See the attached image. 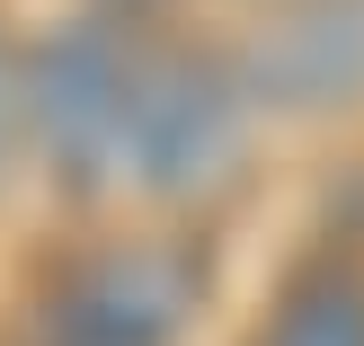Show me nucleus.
<instances>
[{
    "instance_id": "nucleus-1",
    "label": "nucleus",
    "mask_w": 364,
    "mask_h": 346,
    "mask_svg": "<svg viewBox=\"0 0 364 346\" xmlns=\"http://www.w3.org/2000/svg\"><path fill=\"white\" fill-rule=\"evenodd\" d=\"M258 98L240 63L213 45H142L134 71V134H124V187L151 205H213L240 187Z\"/></svg>"
},
{
    "instance_id": "nucleus-2",
    "label": "nucleus",
    "mask_w": 364,
    "mask_h": 346,
    "mask_svg": "<svg viewBox=\"0 0 364 346\" xmlns=\"http://www.w3.org/2000/svg\"><path fill=\"white\" fill-rule=\"evenodd\" d=\"M134 71H142V45H134L124 18H71L18 63V80H27V142L63 195L124 187Z\"/></svg>"
},
{
    "instance_id": "nucleus-3",
    "label": "nucleus",
    "mask_w": 364,
    "mask_h": 346,
    "mask_svg": "<svg viewBox=\"0 0 364 346\" xmlns=\"http://www.w3.org/2000/svg\"><path fill=\"white\" fill-rule=\"evenodd\" d=\"M213 293V258L196 240H98L27 311V346H178Z\"/></svg>"
},
{
    "instance_id": "nucleus-4",
    "label": "nucleus",
    "mask_w": 364,
    "mask_h": 346,
    "mask_svg": "<svg viewBox=\"0 0 364 346\" xmlns=\"http://www.w3.org/2000/svg\"><path fill=\"white\" fill-rule=\"evenodd\" d=\"M231 63L258 116H347L364 107V0H267Z\"/></svg>"
},
{
    "instance_id": "nucleus-5",
    "label": "nucleus",
    "mask_w": 364,
    "mask_h": 346,
    "mask_svg": "<svg viewBox=\"0 0 364 346\" xmlns=\"http://www.w3.org/2000/svg\"><path fill=\"white\" fill-rule=\"evenodd\" d=\"M249 346H364V258L329 249V258L294 266Z\"/></svg>"
},
{
    "instance_id": "nucleus-6",
    "label": "nucleus",
    "mask_w": 364,
    "mask_h": 346,
    "mask_svg": "<svg viewBox=\"0 0 364 346\" xmlns=\"http://www.w3.org/2000/svg\"><path fill=\"white\" fill-rule=\"evenodd\" d=\"M18 151H27V80H18V53L0 36V187H9Z\"/></svg>"
},
{
    "instance_id": "nucleus-7",
    "label": "nucleus",
    "mask_w": 364,
    "mask_h": 346,
    "mask_svg": "<svg viewBox=\"0 0 364 346\" xmlns=\"http://www.w3.org/2000/svg\"><path fill=\"white\" fill-rule=\"evenodd\" d=\"M151 9H160V0H98V18H124V27H142Z\"/></svg>"
}]
</instances>
